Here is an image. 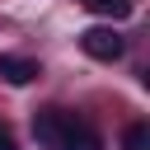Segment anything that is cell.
Here are the masks:
<instances>
[{"instance_id":"cell-7","label":"cell","mask_w":150,"mask_h":150,"mask_svg":"<svg viewBox=\"0 0 150 150\" xmlns=\"http://www.w3.org/2000/svg\"><path fill=\"white\" fill-rule=\"evenodd\" d=\"M0 150H19V141L9 136V127H5V122H0Z\"/></svg>"},{"instance_id":"cell-6","label":"cell","mask_w":150,"mask_h":150,"mask_svg":"<svg viewBox=\"0 0 150 150\" xmlns=\"http://www.w3.org/2000/svg\"><path fill=\"white\" fill-rule=\"evenodd\" d=\"M122 145H127V150H150V127H145V122H131V127L122 131Z\"/></svg>"},{"instance_id":"cell-3","label":"cell","mask_w":150,"mask_h":150,"mask_svg":"<svg viewBox=\"0 0 150 150\" xmlns=\"http://www.w3.org/2000/svg\"><path fill=\"white\" fill-rule=\"evenodd\" d=\"M66 117H70V112H61V108H38V112H33V136H38L42 145H56Z\"/></svg>"},{"instance_id":"cell-1","label":"cell","mask_w":150,"mask_h":150,"mask_svg":"<svg viewBox=\"0 0 150 150\" xmlns=\"http://www.w3.org/2000/svg\"><path fill=\"white\" fill-rule=\"evenodd\" d=\"M80 47H84V56H94V61H117L122 52H127V38L117 33V28H84L80 33Z\"/></svg>"},{"instance_id":"cell-2","label":"cell","mask_w":150,"mask_h":150,"mask_svg":"<svg viewBox=\"0 0 150 150\" xmlns=\"http://www.w3.org/2000/svg\"><path fill=\"white\" fill-rule=\"evenodd\" d=\"M52 150H103V141H98V131L84 117H66V127H61V136H56Z\"/></svg>"},{"instance_id":"cell-4","label":"cell","mask_w":150,"mask_h":150,"mask_svg":"<svg viewBox=\"0 0 150 150\" xmlns=\"http://www.w3.org/2000/svg\"><path fill=\"white\" fill-rule=\"evenodd\" d=\"M0 80L5 84H33L38 80V61H28V56H0Z\"/></svg>"},{"instance_id":"cell-5","label":"cell","mask_w":150,"mask_h":150,"mask_svg":"<svg viewBox=\"0 0 150 150\" xmlns=\"http://www.w3.org/2000/svg\"><path fill=\"white\" fill-rule=\"evenodd\" d=\"M84 5H89L94 14H103V19H127V14L136 9L131 0H84Z\"/></svg>"}]
</instances>
